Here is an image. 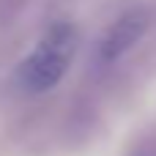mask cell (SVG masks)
Segmentation results:
<instances>
[{
    "mask_svg": "<svg viewBox=\"0 0 156 156\" xmlns=\"http://www.w3.org/2000/svg\"><path fill=\"white\" fill-rule=\"evenodd\" d=\"M145 30H148V11L145 8H132L126 14H121L99 41V60L115 63L145 36Z\"/></svg>",
    "mask_w": 156,
    "mask_h": 156,
    "instance_id": "2",
    "label": "cell"
},
{
    "mask_svg": "<svg viewBox=\"0 0 156 156\" xmlns=\"http://www.w3.org/2000/svg\"><path fill=\"white\" fill-rule=\"evenodd\" d=\"M80 33L74 22H55L33 47V52L16 69V85L25 93H47L52 90L69 71L77 52Z\"/></svg>",
    "mask_w": 156,
    "mask_h": 156,
    "instance_id": "1",
    "label": "cell"
}]
</instances>
